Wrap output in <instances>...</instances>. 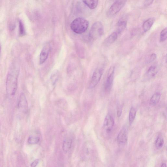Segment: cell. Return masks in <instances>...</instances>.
<instances>
[{"label": "cell", "instance_id": "cell-7", "mask_svg": "<svg viewBox=\"0 0 167 167\" xmlns=\"http://www.w3.org/2000/svg\"><path fill=\"white\" fill-rule=\"evenodd\" d=\"M114 124V119L109 115H107L105 117L103 124V127L107 133L111 132L113 127Z\"/></svg>", "mask_w": 167, "mask_h": 167}, {"label": "cell", "instance_id": "cell-4", "mask_svg": "<svg viewBox=\"0 0 167 167\" xmlns=\"http://www.w3.org/2000/svg\"><path fill=\"white\" fill-rule=\"evenodd\" d=\"M126 0H117L110 7L107 12V15L109 17L116 15L125 5Z\"/></svg>", "mask_w": 167, "mask_h": 167}, {"label": "cell", "instance_id": "cell-25", "mask_svg": "<svg viewBox=\"0 0 167 167\" xmlns=\"http://www.w3.org/2000/svg\"><path fill=\"white\" fill-rule=\"evenodd\" d=\"M39 159H37L35 160L31 164V166L32 167H36L39 163Z\"/></svg>", "mask_w": 167, "mask_h": 167}, {"label": "cell", "instance_id": "cell-14", "mask_svg": "<svg viewBox=\"0 0 167 167\" xmlns=\"http://www.w3.org/2000/svg\"><path fill=\"white\" fill-rule=\"evenodd\" d=\"M161 96V94L159 93H156L154 94L150 100V105L152 106L156 105L159 102Z\"/></svg>", "mask_w": 167, "mask_h": 167}, {"label": "cell", "instance_id": "cell-20", "mask_svg": "<svg viewBox=\"0 0 167 167\" xmlns=\"http://www.w3.org/2000/svg\"><path fill=\"white\" fill-rule=\"evenodd\" d=\"M40 138L33 136H30L28 140V142L30 144H37L39 142Z\"/></svg>", "mask_w": 167, "mask_h": 167}, {"label": "cell", "instance_id": "cell-26", "mask_svg": "<svg viewBox=\"0 0 167 167\" xmlns=\"http://www.w3.org/2000/svg\"><path fill=\"white\" fill-rule=\"evenodd\" d=\"M122 109H119L117 111V116L119 117H121L122 113Z\"/></svg>", "mask_w": 167, "mask_h": 167}, {"label": "cell", "instance_id": "cell-12", "mask_svg": "<svg viewBox=\"0 0 167 167\" xmlns=\"http://www.w3.org/2000/svg\"><path fill=\"white\" fill-rule=\"evenodd\" d=\"M117 38V34L116 32H114L110 34L105 40L104 44L107 46H109L110 45L114 43Z\"/></svg>", "mask_w": 167, "mask_h": 167}, {"label": "cell", "instance_id": "cell-16", "mask_svg": "<svg viewBox=\"0 0 167 167\" xmlns=\"http://www.w3.org/2000/svg\"><path fill=\"white\" fill-rule=\"evenodd\" d=\"M72 140L71 139L67 138L64 141L63 143V149L64 151L67 152L72 147Z\"/></svg>", "mask_w": 167, "mask_h": 167}, {"label": "cell", "instance_id": "cell-28", "mask_svg": "<svg viewBox=\"0 0 167 167\" xmlns=\"http://www.w3.org/2000/svg\"><path fill=\"white\" fill-rule=\"evenodd\" d=\"M1 46H0V54H1Z\"/></svg>", "mask_w": 167, "mask_h": 167}, {"label": "cell", "instance_id": "cell-17", "mask_svg": "<svg viewBox=\"0 0 167 167\" xmlns=\"http://www.w3.org/2000/svg\"><path fill=\"white\" fill-rule=\"evenodd\" d=\"M158 71L157 68L155 66H150L147 72V75L148 77L152 78L156 76Z\"/></svg>", "mask_w": 167, "mask_h": 167}, {"label": "cell", "instance_id": "cell-9", "mask_svg": "<svg viewBox=\"0 0 167 167\" xmlns=\"http://www.w3.org/2000/svg\"><path fill=\"white\" fill-rule=\"evenodd\" d=\"M50 48L49 44H46L45 46L41 52L40 56V64H43L48 57Z\"/></svg>", "mask_w": 167, "mask_h": 167}, {"label": "cell", "instance_id": "cell-24", "mask_svg": "<svg viewBox=\"0 0 167 167\" xmlns=\"http://www.w3.org/2000/svg\"><path fill=\"white\" fill-rule=\"evenodd\" d=\"M157 58V55L155 53H153L150 56L149 62H153Z\"/></svg>", "mask_w": 167, "mask_h": 167}, {"label": "cell", "instance_id": "cell-3", "mask_svg": "<svg viewBox=\"0 0 167 167\" xmlns=\"http://www.w3.org/2000/svg\"><path fill=\"white\" fill-rule=\"evenodd\" d=\"M104 34V29L102 23L97 21L93 23L89 32V37L92 39H97L102 36Z\"/></svg>", "mask_w": 167, "mask_h": 167}, {"label": "cell", "instance_id": "cell-5", "mask_svg": "<svg viewBox=\"0 0 167 167\" xmlns=\"http://www.w3.org/2000/svg\"><path fill=\"white\" fill-rule=\"evenodd\" d=\"M115 67H111L108 72L107 78L105 85V89L106 92L109 93L112 88L114 77Z\"/></svg>", "mask_w": 167, "mask_h": 167}, {"label": "cell", "instance_id": "cell-15", "mask_svg": "<svg viewBox=\"0 0 167 167\" xmlns=\"http://www.w3.org/2000/svg\"><path fill=\"white\" fill-rule=\"evenodd\" d=\"M84 3L91 9H95L98 4V0H82Z\"/></svg>", "mask_w": 167, "mask_h": 167}, {"label": "cell", "instance_id": "cell-10", "mask_svg": "<svg viewBox=\"0 0 167 167\" xmlns=\"http://www.w3.org/2000/svg\"><path fill=\"white\" fill-rule=\"evenodd\" d=\"M18 107L19 109L23 111H26L27 109L28 104L26 98L25 94H21L18 102Z\"/></svg>", "mask_w": 167, "mask_h": 167}, {"label": "cell", "instance_id": "cell-1", "mask_svg": "<svg viewBox=\"0 0 167 167\" xmlns=\"http://www.w3.org/2000/svg\"><path fill=\"white\" fill-rule=\"evenodd\" d=\"M18 71L13 69L9 72L7 77L6 87L7 93L9 95H15L18 86Z\"/></svg>", "mask_w": 167, "mask_h": 167}, {"label": "cell", "instance_id": "cell-22", "mask_svg": "<svg viewBox=\"0 0 167 167\" xmlns=\"http://www.w3.org/2000/svg\"><path fill=\"white\" fill-rule=\"evenodd\" d=\"M167 38V28L164 29L161 31L160 36V42H163L166 40Z\"/></svg>", "mask_w": 167, "mask_h": 167}, {"label": "cell", "instance_id": "cell-23", "mask_svg": "<svg viewBox=\"0 0 167 167\" xmlns=\"http://www.w3.org/2000/svg\"><path fill=\"white\" fill-rule=\"evenodd\" d=\"M154 0H145L144 5L146 7L149 6L152 4Z\"/></svg>", "mask_w": 167, "mask_h": 167}, {"label": "cell", "instance_id": "cell-11", "mask_svg": "<svg viewBox=\"0 0 167 167\" xmlns=\"http://www.w3.org/2000/svg\"><path fill=\"white\" fill-rule=\"evenodd\" d=\"M127 21L125 19L121 18L117 22V33L121 34L127 27Z\"/></svg>", "mask_w": 167, "mask_h": 167}, {"label": "cell", "instance_id": "cell-19", "mask_svg": "<svg viewBox=\"0 0 167 167\" xmlns=\"http://www.w3.org/2000/svg\"><path fill=\"white\" fill-rule=\"evenodd\" d=\"M19 36L22 37L24 36L25 34V30L24 25L21 20L19 21Z\"/></svg>", "mask_w": 167, "mask_h": 167}, {"label": "cell", "instance_id": "cell-2", "mask_svg": "<svg viewBox=\"0 0 167 167\" xmlns=\"http://www.w3.org/2000/svg\"><path fill=\"white\" fill-rule=\"evenodd\" d=\"M89 24L88 21L84 18L79 17L73 21L70 25V28L75 33L81 34L87 30Z\"/></svg>", "mask_w": 167, "mask_h": 167}, {"label": "cell", "instance_id": "cell-18", "mask_svg": "<svg viewBox=\"0 0 167 167\" xmlns=\"http://www.w3.org/2000/svg\"><path fill=\"white\" fill-rule=\"evenodd\" d=\"M136 115V109L133 107H131L129 112V123L130 125L132 124L135 119Z\"/></svg>", "mask_w": 167, "mask_h": 167}, {"label": "cell", "instance_id": "cell-21", "mask_svg": "<svg viewBox=\"0 0 167 167\" xmlns=\"http://www.w3.org/2000/svg\"><path fill=\"white\" fill-rule=\"evenodd\" d=\"M164 144V140L163 139L159 136L157 138L156 141V146L158 149H161L163 147Z\"/></svg>", "mask_w": 167, "mask_h": 167}, {"label": "cell", "instance_id": "cell-13", "mask_svg": "<svg viewBox=\"0 0 167 167\" xmlns=\"http://www.w3.org/2000/svg\"><path fill=\"white\" fill-rule=\"evenodd\" d=\"M155 21L154 18H150L145 21L143 25V29L144 31L147 32L149 30L153 25Z\"/></svg>", "mask_w": 167, "mask_h": 167}, {"label": "cell", "instance_id": "cell-8", "mask_svg": "<svg viewBox=\"0 0 167 167\" xmlns=\"http://www.w3.org/2000/svg\"><path fill=\"white\" fill-rule=\"evenodd\" d=\"M128 136L127 130L125 127H123L120 131L117 138V142L120 145L126 144L127 141Z\"/></svg>", "mask_w": 167, "mask_h": 167}, {"label": "cell", "instance_id": "cell-27", "mask_svg": "<svg viewBox=\"0 0 167 167\" xmlns=\"http://www.w3.org/2000/svg\"><path fill=\"white\" fill-rule=\"evenodd\" d=\"M161 167H166V163H163L161 164Z\"/></svg>", "mask_w": 167, "mask_h": 167}, {"label": "cell", "instance_id": "cell-6", "mask_svg": "<svg viewBox=\"0 0 167 167\" xmlns=\"http://www.w3.org/2000/svg\"><path fill=\"white\" fill-rule=\"evenodd\" d=\"M103 70L102 68H98L93 72L89 88H93L99 83L102 76Z\"/></svg>", "mask_w": 167, "mask_h": 167}]
</instances>
